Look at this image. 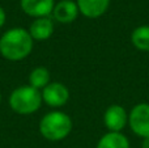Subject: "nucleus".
Masks as SVG:
<instances>
[{"label":"nucleus","instance_id":"nucleus-1","mask_svg":"<svg viewBox=\"0 0 149 148\" xmlns=\"http://www.w3.org/2000/svg\"><path fill=\"white\" fill-rule=\"evenodd\" d=\"M34 39L26 29L13 28L7 30L0 38V54L12 62L25 59L34 47Z\"/></svg>","mask_w":149,"mask_h":148},{"label":"nucleus","instance_id":"nucleus-2","mask_svg":"<svg viewBox=\"0 0 149 148\" xmlns=\"http://www.w3.org/2000/svg\"><path fill=\"white\" fill-rule=\"evenodd\" d=\"M72 131V119L63 112H50L39 122V133L50 142L65 139Z\"/></svg>","mask_w":149,"mask_h":148},{"label":"nucleus","instance_id":"nucleus-3","mask_svg":"<svg viewBox=\"0 0 149 148\" xmlns=\"http://www.w3.org/2000/svg\"><path fill=\"white\" fill-rule=\"evenodd\" d=\"M42 92L30 85L18 87L10 93L9 106L13 112L21 115H29L36 113L42 105Z\"/></svg>","mask_w":149,"mask_h":148},{"label":"nucleus","instance_id":"nucleus-4","mask_svg":"<svg viewBox=\"0 0 149 148\" xmlns=\"http://www.w3.org/2000/svg\"><path fill=\"white\" fill-rule=\"evenodd\" d=\"M128 125L132 133L145 139L149 138V104L141 102L128 113Z\"/></svg>","mask_w":149,"mask_h":148},{"label":"nucleus","instance_id":"nucleus-5","mask_svg":"<svg viewBox=\"0 0 149 148\" xmlns=\"http://www.w3.org/2000/svg\"><path fill=\"white\" fill-rule=\"evenodd\" d=\"M70 98V91L62 83H50L42 89V100L51 108H62Z\"/></svg>","mask_w":149,"mask_h":148},{"label":"nucleus","instance_id":"nucleus-6","mask_svg":"<svg viewBox=\"0 0 149 148\" xmlns=\"http://www.w3.org/2000/svg\"><path fill=\"white\" fill-rule=\"evenodd\" d=\"M103 122L110 133H120L128 123V113L122 105H110L103 114Z\"/></svg>","mask_w":149,"mask_h":148},{"label":"nucleus","instance_id":"nucleus-7","mask_svg":"<svg viewBox=\"0 0 149 148\" xmlns=\"http://www.w3.org/2000/svg\"><path fill=\"white\" fill-rule=\"evenodd\" d=\"M21 9L34 18L49 17L55 7L54 0H21Z\"/></svg>","mask_w":149,"mask_h":148},{"label":"nucleus","instance_id":"nucleus-8","mask_svg":"<svg viewBox=\"0 0 149 148\" xmlns=\"http://www.w3.org/2000/svg\"><path fill=\"white\" fill-rule=\"evenodd\" d=\"M80 10L73 0H60L56 3L52 10L54 18L60 24H71L77 18Z\"/></svg>","mask_w":149,"mask_h":148},{"label":"nucleus","instance_id":"nucleus-9","mask_svg":"<svg viewBox=\"0 0 149 148\" xmlns=\"http://www.w3.org/2000/svg\"><path fill=\"white\" fill-rule=\"evenodd\" d=\"M76 4L82 16L88 18H97L106 13L110 0H76Z\"/></svg>","mask_w":149,"mask_h":148},{"label":"nucleus","instance_id":"nucleus-10","mask_svg":"<svg viewBox=\"0 0 149 148\" xmlns=\"http://www.w3.org/2000/svg\"><path fill=\"white\" fill-rule=\"evenodd\" d=\"M28 31L34 41H46L54 33V22L49 17L36 18L30 24Z\"/></svg>","mask_w":149,"mask_h":148},{"label":"nucleus","instance_id":"nucleus-11","mask_svg":"<svg viewBox=\"0 0 149 148\" xmlns=\"http://www.w3.org/2000/svg\"><path fill=\"white\" fill-rule=\"evenodd\" d=\"M97 148H130V142L122 133L109 131L98 140Z\"/></svg>","mask_w":149,"mask_h":148},{"label":"nucleus","instance_id":"nucleus-12","mask_svg":"<svg viewBox=\"0 0 149 148\" xmlns=\"http://www.w3.org/2000/svg\"><path fill=\"white\" fill-rule=\"evenodd\" d=\"M51 76H50V71L46 67H37L29 75V85L33 88L38 89H43L45 87H47L51 83Z\"/></svg>","mask_w":149,"mask_h":148},{"label":"nucleus","instance_id":"nucleus-13","mask_svg":"<svg viewBox=\"0 0 149 148\" xmlns=\"http://www.w3.org/2000/svg\"><path fill=\"white\" fill-rule=\"evenodd\" d=\"M131 42L137 50L149 52V26L143 25L134 29L131 34Z\"/></svg>","mask_w":149,"mask_h":148},{"label":"nucleus","instance_id":"nucleus-14","mask_svg":"<svg viewBox=\"0 0 149 148\" xmlns=\"http://www.w3.org/2000/svg\"><path fill=\"white\" fill-rule=\"evenodd\" d=\"M5 20H7V16H5V12L1 7H0V28L5 24Z\"/></svg>","mask_w":149,"mask_h":148},{"label":"nucleus","instance_id":"nucleus-15","mask_svg":"<svg viewBox=\"0 0 149 148\" xmlns=\"http://www.w3.org/2000/svg\"><path fill=\"white\" fill-rule=\"evenodd\" d=\"M141 148H149V138H145V139H143V144H141Z\"/></svg>","mask_w":149,"mask_h":148},{"label":"nucleus","instance_id":"nucleus-16","mask_svg":"<svg viewBox=\"0 0 149 148\" xmlns=\"http://www.w3.org/2000/svg\"><path fill=\"white\" fill-rule=\"evenodd\" d=\"M0 101H1V93H0Z\"/></svg>","mask_w":149,"mask_h":148}]
</instances>
